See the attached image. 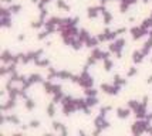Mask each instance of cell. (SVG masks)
<instances>
[{"mask_svg":"<svg viewBox=\"0 0 152 136\" xmlns=\"http://www.w3.org/2000/svg\"><path fill=\"white\" fill-rule=\"evenodd\" d=\"M132 112V109L129 108V106H126V108H118L117 109V116L119 118V119H126V118L129 116V113Z\"/></svg>","mask_w":152,"mask_h":136,"instance_id":"obj_9","label":"cell"},{"mask_svg":"<svg viewBox=\"0 0 152 136\" xmlns=\"http://www.w3.org/2000/svg\"><path fill=\"white\" fill-rule=\"evenodd\" d=\"M26 39V37H24V36H23V34H20L19 36V41H23V40Z\"/></svg>","mask_w":152,"mask_h":136,"instance_id":"obj_48","label":"cell"},{"mask_svg":"<svg viewBox=\"0 0 152 136\" xmlns=\"http://www.w3.org/2000/svg\"><path fill=\"white\" fill-rule=\"evenodd\" d=\"M75 104H77V108H78V111H84L86 108H88L87 101L84 99V98H75Z\"/></svg>","mask_w":152,"mask_h":136,"instance_id":"obj_22","label":"cell"},{"mask_svg":"<svg viewBox=\"0 0 152 136\" xmlns=\"http://www.w3.org/2000/svg\"><path fill=\"white\" fill-rule=\"evenodd\" d=\"M28 126H30V128H39L40 122H39V121H31V122L28 123Z\"/></svg>","mask_w":152,"mask_h":136,"instance_id":"obj_44","label":"cell"},{"mask_svg":"<svg viewBox=\"0 0 152 136\" xmlns=\"http://www.w3.org/2000/svg\"><path fill=\"white\" fill-rule=\"evenodd\" d=\"M86 45L88 47V48H95V47H98L99 45L98 37H93V36H90V39L86 41Z\"/></svg>","mask_w":152,"mask_h":136,"instance_id":"obj_17","label":"cell"},{"mask_svg":"<svg viewBox=\"0 0 152 136\" xmlns=\"http://www.w3.org/2000/svg\"><path fill=\"white\" fill-rule=\"evenodd\" d=\"M53 129L56 130V132H58V133H61V135H67V129H66V125H63L61 122H57V121H54L53 122Z\"/></svg>","mask_w":152,"mask_h":136,"instance_id":"obj_15","label":"cell"},{"mask_svg":"<svg viewBox=\"0 0 152 136\" xmlns=\"http://www.w3.org/2000/svg\"><path fill=\"white\" fill-rule=\"evenodd\" d=\"M129 33H131V36H132L134 40H139V39H142L144 36H146L149 31L141 26H135V27H132V28H129Z\"/></svg>","mask_w":152,"mask_h":136,"instance_id":"obj_5","label":"cell"},{"mask_svg":"<svg viewBox=\"0 0 152 136\" xmlns=\"http://www.w3.org/2000/svg\"><path fill=\"white\" fill-rule=\"evenodd\" d=\"M1 1H4V3H12V0H1Z\"/></svg>","mask_w":152,"mask_h":136,"instance_id":"obj_50","label":"cell"},{"mask_svg":"<svg viewBox=\"0 0 152 136\" xmlns=\"http://www.w3.org/2000/svg\"><path fill=\"white\" fill-rule=\"evenodd\" d=\"M148 37H151V39H152V28L149 30V33H148Z\"/></svg>","mask_w":152,"mask_h":136,"instance_id":"obj_49","label":"cell"},{"mask_svg":"<svg viewBox=\"0 0 152 136\" xmlns=\"http://www.w3.org/2000/svg\"><path fill=\"white\" fill-rule=\"evenodd\" d=\"M149 125H151V122L146 121V119H137V121L132 123L131 130H132L134 135H142V133H146V128H148Z\"/></svg>","mask_w":152,"mask_h":136,"instance_id":"obj_3","label":"cell"},{"mask_svg":"<svg viewBox=\"0 0 152 136\" xmlns=\"http://www.w3.org/2000/svg\"><path fill=\"white\" fill-rule=\"evenodd\" d=\"M145 54L142 52V50H137V51L132 52V61L135 63V64H141L144 60H145Z\"/></svg>","mask_w":152,"mask_h":136,"instance_id":"obj_10","label":"cell"},{"mask_svg":"<svg viewBox=\"0 0 152 136\" xmlns=\"http://www.w3.org/2000/svg\"><path fill=\"white\" fill-rule=\"evenodd\" d=\"M117 33H118V36H121V34L126 33V27H121V28H117Z\"/></svg>","mask_w":152,"mask_h":136,"instance_id":"obj_45","label":"cell"},{"mask_svg":"<svg viewBox=\"0 0 152 136\" xmlns=\"http://www.w3.org/2000/svg\"><path fill=\"white\" fill-rule=\"evenodd\" d=\"M139 104H141V102H139V101H135V99H131V101H128V106H129V108H131L132 111L137 109Z\"/></svg>","mask_w":152,"mask_h":136,"instance_id":"obj_38","label":"cell"},{"mask_svg":"<svg viewBox=\"0 0 152 136\" xmlns=\"http://www.w3.org/2000/svg\"><path fill=\"white\" fill-rule=\"evenodd\" d=\"M111 109H113V106H111V105H105V106H102V108L99 109V115L105 116V115H107V112H110Z\"/></svg>","mask_w":152,"mask_h":136,"instance_id":"obj_37","label":"cell"},{"mask_svg":"<svg viewBox=\"0 0 152 136\" xmlns=\"http://www.w3.org/2000/svg\"><path fill=\"white\" fill-rule=\"evenodd\" d=\"M141 27H144V28H145V30H148V31L151 30V28H152V17H151V16H149L148 19H144V21H142Z\"/></svg>","mask_w":152,"mask_h":136,"instance_id":"obj_32","label":"cell"},{"mask_svg":"<svg viewBox=\"0 0 152 136\" xmlns=\"http://www.w3.org/2000/svg\"><path fill=\"white\" fill-rule=\"evenodd\" d=\"M97 61H98V60L94 58L93 55H90V57H88V60H87V64H88V65H94V64H97Z\"/></svg>","mask_w":152,"mask_h":136,"instance_id":"obj_42","label":"cell"},{"mask_svg":"<svg viewBox=\"0 0 152 136\" xmlns=\"http://www.w3.org/2000/svg\"><path fill=\"white\" fill-rule=\"evenodd\" d=\"M46 17H47V9L44 7V9H41V10H40V19L46 20Z\"/></svg>","mask_w":152,"mask_h":136,"instance_id":"obj_43","label":"cell"},{"mask_svg":"<svg viewBox=\"0 0 152 136\" xmlns=\"http://www.w3.org/2000/svg\"><path fill=\"white\" fill-rule=\"evenodd\" d=\"M121 88H122V87L115 85L114 82L113 84H107V82H104V84L99 85V89L102 91V92H105V94H108V95H118V92L121 91Z\"/></svg>","mask_w":152,"mask_h":136,"instance_id":"obj_4","label":"cell"},{"mask_svg":"<svg viewBox=\"0 0 152 136\" xmlns=\"http://www.w3.org/2000/svg\"><path fill=\"white\" fill-rule=\"evenodd\" d=\"M125 44H126L125 39L118 37V39H115L114 41H110L108 50L113 52V54H115V55H117V58H121V57H122V50H124Z\"/></svg>","mask_w":152,"mask_h":136,"instance_id":"obj_1","label":"cell"},{"mask_svg":"<svg viewBox=\"0 0 152 136\" xmlns=\"http://www.w3.org/2000/svg\"><path fill=\"white\" fill-rule=\"evenodd\" d=\"M86 101H87V105H88L90 108H94L95 105L98 104V98L97 97H87Z\"/></svg>","mask_w":152,"mask_h":136,"instance_id":"obj_31","label":"cell"},{"mask_svg":"<svg viewBox=\"0 0 152 136\" xmlns=\"http://www.w3.org/2000/svg\"><path fill=\"white\" fill-rule=\"evenodd\" d=\"M74 77V74H71L70 71H67V70H61V71H58V78L60 79H63V81H71Z\"/></svg>","mask_w":152,"mask_h":136,"instance_id":"obj_18","label":"cell"},{"mask_svg":"<svg viewBox=\"0 0 152 136\" xmlns=\"http://www.w3.org/2000/svg\"><path fill=\"white\" fill-rule=\"evenodd\" d=\"M47 36H50V33H48V31H47V30H46V28H44L43 31H40V33H39V36H37V39H39V40H44V39H46V37H47Z\"/></svg>","mask_w":152,"mask_h":136,"instance_id":"obj_39","label":"cell"},{"mask_svg":"<svg viewBox=\"0 0 152 136\" xmlns=\"http://www.w3.org/2000/svg\"><path fill=\"white\" fill-rule=\"evenodd\" d=\"M146 82H148V84H152V75H149V77L146 78Z\"/></svg>","mask_w":152,"mask_h":136,"instance_id":"obj_47","label":"cell"},{"mask_svg":"<svg viewBox=\"0 0 152 136\" xmlns=\"http://www.w3.org/2000/svg\"><path fill=\"white\" fill-rule=\"evenodd\" d=\"M102 14V21H104V24L105 26H110L111 24V21H113V13L111 12H108V10H105Z\"/></svg>","mask_w":152,"mask_h":136,"instance_id":"obj_20","label":"cell"},{"mask_svg":"<svg viewBox=\"0 0 152 136\" xmlns=\"http://www.w3.org/2000/svg\"><path fill=\"white\" fill-rule=\"evenodd\" d=\"M90 36H91V34L88 33V30H86V28H81V30H80V34H78V37H80V39H81V40H83L84 43H86L87 40L90 39Z\"/></svg>","mask_w":152,"mask_h":136,"instance_id":"obj_33","label":"cell"},{"mask_svg":"<svg viewBox=\"0 0 152 136\" xmlns=\"http://www.w3.org/2000/svg\"><path fill=\"white\" fill-rule=\"evenodd\" d=\"M27 79H28V82L31 85H34V84H41L44 79H43V77L40 75V74H30L28 77H27Z\"/></svg>","mask_w":152,"mask_h":136,"instance_id":"obj_16","label":"cell"},{"mask_svg":"<svg viewBox=\"0 0 152 136\" xmlns=\"http://www.w3.org/2000/svg\"><path fill=\"white\" fill-rule=\"evenodd\" d=\"M0 75H1V77L9 75V67H7V65H3V67L0 68Z\"/></svg>","mask_w":152,"mask_h":136,"instance_id":"obj_41","label":"cell"},{"mask_svg":"<svg viewBox=\"0 0 152 136\" xmlns=\"http://www.w3.org/2000/svg\"><path fill=\"white\" fill-rule=\"evenodd\" d=\"M24 106H26L27 111H33L34 108H36V104H34V101L31 98H27L26 102H24Z\"/></svg>","mask_w":152,"mask_h":136,"instance_id":"obj_34","label":"cell"},{"mask_svg":"<svg viewBox=\"0 0 152 136\" xmlns=\"http://www.w3.org/2000/svg\"><path fill=\"white\" fill-rule=\"evenodd\" d=\"M114 84L119 85V87H124V85H126V79L125 78H121L119 75H115V78H114Z\"/></svg>","mask_w":152,"mask_h":136,"instance_id":"obj_35","label":"cell"},{"mask_svg":"<svg viewBox=\"0 0 152 136\" xmlns=\"http://www.w3.org/2000/svg\"><path fill=\"white\" fill-rule=\"evenodd\" d=\"M90 55H93L94 58H97L99 61L101 60V55H102V50L99 48V47H95V48H91V54Z\"/></svg>","mask_w":152,"mask_h":136,"instance_id":"obj_26","label":"cell"},{"mask_svg":"<svg viewBox=\"0 0 152 136\" xmlns=\"http://www.w3.org/2000/svg\"><path fill=\"white\" fill-rule=\"evenodd\" d=\"M137 68H135V67H131V68H129V70H128V72H126V77L128 78H131V77H134V75H137Z\"/></svg>","mask_w":152,"mask_h":136,"instance_id":"obj_40","label":"cell"},{"mask_svg":"<svg viewBox=\"0 0 152 136\" xmlns=\"http://www.w3.org/2000/svg\"><path fill=\"white\" fill-rule=\"evenodd\" d=\"M101 12H99V6H94V7H88L87 9V16L88 19H97Z\"/></svg>","mask_w":152,"mask_h":136,"instance_id":"obj_11","label":"cell"},{"mask_svg":"<svg viewBox=\"0 0 152 136\" xmlns=\"http://www.w3.org/2000/svg\"><path fill=\"white\" fill-rule=\"evenodd\" d=\"M151 17H152V13H151Z\"/></svg>","mask_w":152,"mask_h":136,"instance_id":"obj_52","label":"cell"},{"mask_svg":"<svg viewBox=\"0 0 152 136\" xmlns=\"http://www.w3.org/2000/svg\"><path fill=\"white\" fill-rule=\"evenodd\" d=\"M16 99H13V98H9V101H7L6 104H3L1 106H0V109H1V112H7V111H12L13 108H16Z\"/></svg>","mask_w":152,"mask_h":136,"instance_id":"obj_12","label":"cell"},{"mask_svg":"<svg viewBox=\"0 0 152 136\" xmlns=\"http://www.w3.org/2000/svg\"><path fill=\"white\" fill-rule=\"evenodd\" d=\"M146 133H151V135H152V126H151V125L146 128Z\"/></svg>","mask_w":152,"mask_h":136,"instance_id":"obj_46","label":"cell"},{"mask_svg":"<svg viewBox=\"0 0 152 136\" xmlns=\"http://www.w3.org/2000/svg\"><path fill=\"white\" fill-rule=\"evenodd\" d=\"M64 97H66V94H64L63 91H58V92L53 94V102L54 104H58V102H61V101L64 99Z\"/></svg>","mask_w":152,"mask_h":136,"instance_id":"obj_23","label":"cell"},{"mask_svg":"<svg viewBox=\"0 0 152 136\" xmlns=\"http://www.w3.org/2000/svg\"><path fill=\"white\" fill-rule=\"evenodd\" d=\"M137 1H138V0H121V1H119V12H121V13H126L129 7L134 6V4H137Z\"/></svg>","mask_w":152,"mask_h":136,"instance_id":"obj_8","label":"cell"},{"mask_svg":"<svg viewBox=\"0 0 152 136\" xmlns=\"http://www.w3.org/2000/svg\"><path fill=\"white\" fill-rule=\"evenodd\" d=\"M56 105L57 104H54L53 101H51V104H48L47 105V108H46V111H47V115L50 118H53L56 113H57V108H56Z\"/></svg>","mask_w":152,"mask_h":136,"instance_id":"obj_21","label":"cell"},{"mask_svg":"<svg viewBox=\"0 0 152 136\" xmlns=\"http://www.w3.org/2000/svg\"><path fill=\"white\" fill-rule=\"evenodd\" d=\"M84 94H86V97H97L98 91L93 88V87H90V88H84Z\"/></svg>","mask_w":152,"mask_h":136,"instance_id":"obj_27","label":"cell"},{"mask_svg":"<svg viewBox=\"0 0 152 136\" xmlns=\"http://www.w3.org/2000/svg\"><path fill=\"white\" fill-rule=\"evenodd\" d=\"M141 50H142V52H144L145 55H148V54L151 52V50H152V39L151 37L144 43V45H142V48H141Z\"/></svg>","mask_w":152,"mask_h":136,"instance_id":"obj_19","label":"cell"},{"mask_svg":"<svg viewBox=\"0 0 152 136\" xmlns=\"http://www.w3.org/2000/svg\"><path fill=\"white\" fill-rule=\"evenodd\" d=\"M94 126L98 128V129H101V130H104V129H107V128H110V122L105 119V116L98 115V116L94 119Z\"/></svg>","mask_w":152,"mask_h":136,"instance_id":"obj_7","label":"cell"},{"mask_svg":"<svg viewBox=\"0 0 152 136\" xmlns=\"http://www.w3.org/2000/svg\"><path fill=\"white\" fill-rule=\"evenodd\" d=\"M44 24H46V20H43V19H40L37 21H33L30 26H31V28H36V30H39V28H44Z\"/></svg>","mask_w":152,"mask_h":136,"instance_id":"obj_25","label":"cell"},{"mask_svg":"<svg viewBox=\"0 0 152 136\" xmlns=\"http://www.w3.org/2000/svg\"><path fill=\"white\" fill-rule=\"evenodd\" d=\"M41 84H43V88H44V91H46L47 94H54V85L56 84H54L51 79H46Z\"/></svg>","mask_w":152,"mask_h":136,"instance_id":"obj_14","label":"cell"},{"mask_svg":"<svg viewBox=\"0 0 152 136\" xmlns=\"http://www.w3.org/2000/svg\"><path fill=\"white\" fill-rule=\"evenodd\" d=\"M61 104H63V113H64L66 116L74 113L75 111H78L77 104H75V98H73L71 95H66L64 99L61 101Z\"/></svg>","mask_w":152,"mask_h":136,"instance_id":"obj_2","label":"cell"},{"mask_svg":"<svg viewBox=\"0 0 152 136\" xmlns=\"http://www.w3.org/2000/svg\"><path fill=\"white\" fill-rule=\"evenodd\" d=\"M10 12H12V14H19L20 10H21V4H19V3H10Z\"/></svg>","mask_w":152,"mask_h":136,"instance_id":"obj_29","label":"cell"},{"mask_svg":"<svg viewBox=\"0 0 152 136\" xmlns=\"http://www.w3.org/2000/svg\"><path fill=\"white\" fill-rule=\"evenodd\" d=\"M56 4H57V9H60V10H66V12H70V6L67 4L64 0H57V1H56Z\"/></svg>","mask_w":152,"mask_h":136,"instance_id":"obj_28","label":"cell"},{"mask_svg":"<svg viewBox=\"0 0 152 136\" xmlns=\"http://www.w3.org/2000/svg\"><path fill=\"white\" fill-rule=\"evenodd\" d=\"M34 64H36V67H50V61L47 58H39L37 61H34Z\"/></svg>","mask_w":152,"mask_h":136,"instance_id":"obj_30","label":"cell"},{"mask_svg":"<svg viewBox=\"0 0 152 136\" xmlns=\"http://www.w3.org/2000/svg\"><path fill=\"white\" fill-rule=\"evenodd\" d=\"M142 1H144V3H148V1H151V0H142Z\"/></svg>","mask_w":152,"mask_h":136,"instance_id":"obj_51","label":"cell"},{"mask_svg":"<svg viewBox=\"0 0 152 136\" xmlns=\"http://www.w3.org/2000/svg\"><path fill=\"white\" fill-rule=\"evenodd\" d=\"M1 27L4 28L12 27V16H1Z\"/></svg>","mask_w":152,"mask_h":136,"instance_id":"obj_24","label":"cell"},{"mask_svg":"<svg viewBox=\"0 0 152 136\" xmlns=\"http://www.w3.org/2000/svg\"><path fill=\"white\" fill-rule=\"evenodd\" d=\"M151 63H152V58H151Z\"/></svg>","mask_w":152,"mask_h":136,"instance_id":"obj_53","label":"cell"},{"mask_svg":"<svg viewBox=\"0 0 152 136\" xmlns=\"http://www.w3.org/2000/svg\"><path fill=\"white\" fill-rule=\"evenodd\" d=\"M13 54L9 51V50H4V51L1 52V55H0V60L3 61V64H10L12 63V60H13Z\"/></svg>","mask_w":152,"mask_h":136,"instance_id":"obj_13","label":"cell"},{"mask_svg":"<svg viewBox=\"0 0 152 136\" xmlns=\"http://www.w3.org/2000/svg\"><path fill=\"white\" fill-rule=\"evenodd\" d=\"M102 63H104V70H105V71H111V70H113L114 63H113V60H111V58L104 60Z\"/></svg>","mask_w":152,"mask_h":136,"instance_id":"obj_36","label":"cell"},{"mask_svg":"<svg viewBox=\"0 0 152 136\" xmlns=\"http://www.w3.org/2000/svg\"><path fill=\"white\" fill-rule=\"evenodd\" d=\"M146 106H148V104H145V102H141V104L138 105V108L132 111L137 119H145V118H146V115H148V112H146Z\"/></svg>","mask_w":152,"mask_h":136,"instance_id":"obj_6","label":"cell"}]
</instances>
